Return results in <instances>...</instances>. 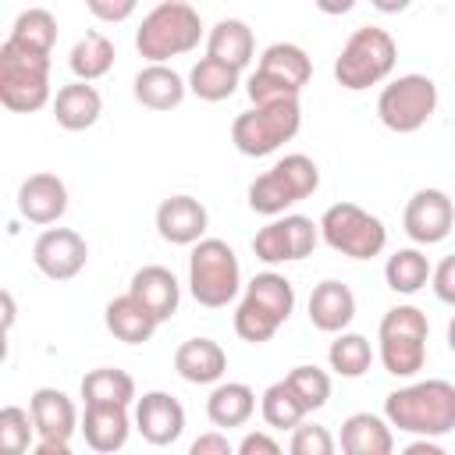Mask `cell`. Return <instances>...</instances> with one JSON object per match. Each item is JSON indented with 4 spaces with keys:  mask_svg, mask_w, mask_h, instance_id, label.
I'll use <instances>...</instances> for the list:
<instances>
[{
    "mask_svg": "<svg viewBox=\"0 0 455 455\" xmlns=\"http://www.w3.org/2000/svg\"><path fill=\"white\" fill-rule=\"evenodd\" d=\"M259 412H263V423H267L270 430H295V427L306 419L309 409L302 405V398L291 391L288 380H277V384H270V387L263 391Z\"/></svg>",
    "mask_w": 455,
    "mask_h": 455,
    "instance_id": "cell-33",
    "label": "cell"
},
{
    "mask_svg": "<svg viewBox=\"0 0 455 455\" xmlns=\"http://www.w3.org/2000/svg\"><path fill=\"white\" fill-rule=\"evenodd\" d=\"M78 430L85 434V444H89L92 451H100V455L121 451V448H124V441H128V430H132L128 405H114V402H89Z\"/></svg>",
    "mask_w": 455,
    "mask_h": 455,
    "instance_id": "cell-20",
    "label": "cell"
},
{
    "mask_svg": "<svg viewBox=\"0 0 455 455\" xmlns=\"http://www.w3.org/2000/svg\"><path fill=\"white\" fill-rule=\"evenodd\" d=\"M434 110H437V85L427 75H402L387 82L377 96V117L384 121V128L398 135L419 132L434 117Z\"/></svg>",
    "mask_w": 455,
    "mask_h": 455,
    "instance_id": "cell-12",
    "label": "cell"
},
{
    "mask_svg": "<svg viewBox=\"0 0 455 455\" xmlns=\"http://www.w3.org/2000/svg\"><path fill=\"white\" fill-rule=\"evenodd\" d=\"M174 370L188 384H217L228 370V355L213 338H188L174 352Z\"/></svg>",
    "mask_w": 455,
    "mask_h": 455,
    "instance_id": "cell-25",
    "label": "cell"
},
{
    "mask_svg": "<svg viewBox=\"0 0 455 455\" xmlns=\"http://www.w3.org/2000/svg\"><path fill=\"white\" fill-rule=\"evenodd\" d=\"M313 4H316V7L323 11V14L338 18V14H348V11H352V7L359 4V0H313Z\"/></svg>",
    "mask_w": 455,
    "mask_h": 455,
    "instance_id": "cell-44",
    "label": "cell"
},
{
    "mask_svg": "<svg viewBox=\"0 0 455 455\" xmlns=\"http://www.w3.org/2000/svg\"><path fill=\"white\" fill-rule=\"evenodd\" d=\"M430 259L419 252V249H398V252H391L387 256V263H384V281H387V288L391 291H398V295H416L427 281H430Z\"/></svg>",
    "mask_w": 455,
    "mask_h": 455,
    "instance_id": "cell-32",
    "label": "cell"
},
{
    "mask_svg": "<svg viewBox=\"0 0 455 455\" xmlns=\"http://www.w3.org/2000/svg\"><path fill=\"white\" fill-rule=\"evenodd\" d=\"M242 288V267L228 242L220 238H199L188 256V291L199 306L220 309L228 306Z\"/></svg>",
    "mask_w": 455,
    "mask_h": 455,
    "instance_id": "cell-8",
    "label": "cell"
},
{
    "mask_svg": "<svg viewBox=\"0 0 455 455\" xmlns=\"http://www.w3.org/2000/svg\"><path fill=\"white\" fill-rule=\"evenodd\" d=\"M68 210V185L57 174H28L18 188V213L28 224H57Z\"/></svg>",
    "mask_w": 455,
    "mask_h": 455,
    "instance_id": "cell-18",
    "label": "cell"
},
{
    "mask_svg": "<svg viewBox=\"0 0 455 455\" xmlns=\"http://www.w3.org/2000/svg\"><path fill=\"white\" fill-rule=\"evenodd\" d=\"M352 316H355V295H352L348 284L327 277V281H320L313 288V295H309V323L316 331L338 334V331H345L352 323Z\"/></svg>",
    "mask_w": 455,
    "mask_h": 455,
    "instance_id": "cell-21",
    "label": "cell"
},
{
    "mask_svg": "<svg viewBox=\"0 0 455 455\" xmlns=\"http://www.w3.org/2000/svg\"><path fill=\"white\" fill-rule=\"evenodd\" d=\"M430 281H434V295L444 306H455V252L437 263V270L430 274Z\"/></svg>",
    "mask_w": 455,
    "mask_h": 455,
    "instance_id": "cell-41",
    "label": "cell"
},
{
    "mask_svg": "<svg viewBox=\"0 0 455 455\" xmlns=\"http://www.w3.org/2000/svg\"><path fill=\"white\" fill-rule=\"evenodd\" d=\"M32 263L50 281H71L89 263V245L71 228H46L32 245Z\"/></svg>",
    "mask_w": 455,
    "mask_h": 455,
    "instance_id": "cell-15",
    "label": "cell"
},
{
    "mask_svg": "<svg viewBox=\"0 0 455 455\" xmlns=\"http://www.w3.org/2000/svg\"><path fill=\"white\" fill-rule=\"evenodd\" d=\"M11 43L18 46H28L36 53H53V43H57V18L46 11V7H28L14 18L11 25Z\"/></svg>",
    "mask_w": 455,
    "mask_h": 455,
    "instance_id": "cell-34",
    "label": "cell"
},
{
    "mask_svg": "<svg viewBox=\"0 0 455 455\" xmlns=\"http://www.w3.org/2000/svg\"><path fill=\"white\" fill-rule=\"evenodd\" d=\"M448 348L455 352V316H451V323H448Z\"/></svg>",
    "mask_w": 455,
    "mask_h": 455,
    "instance_id": "cell-48",
    "label": "cell"
},
{
    "mask_svg": "<svg viewBox=\"0 0 455 455\" xmlns=\"http://www.w3.org/2000/svg\"><path fill=\"white\" fill-rule=\"evenodd\" d=\"M309 78H313V60L306 57L302 46H295V43H270L259 53L256 71L249 75L245 92H249L252 103L288 100V96H299Z\"/></svg>",
    "mask_w": 455,
    "mask_h": 455,
    "instance_id": "cell-11",
    "label": "cell"
},
{
    "mask_svg": "<svg viewBox=\"0 0 455 455\" xmlns=\"http://www.w3.org/2000/svg\"><path fill=\"white\" fill-rule=\"evenodd\" d=\"M316 238H320V224H313L302 213H284L256 231L252 252L263 263H295L316 249Z\"/></svg>",
    "mask_w": 455,
    "mask_h": 455,
    "instance_id": "cell-14",
    "label": "cell"
},
{
    "mask_svg": "<svg viewBox=\"0 0 455 455\" xmlns=\"http://www.w3.org/2000/svg\"><path fill=\"white\" fill-rule=\"evenodd\" d=\"M252 50H256L252 28H249L242 18H220V21L210 28V36H206V53L217 57V60L235 64L238 71L252 60Z\"/></svg>",
    "mask_w": 455,
    "mask_h": 455,
    "instance_id": "cell-29",
    "label": "cell"
},
{
    "mask_svg": "<svg viewBox=\"0 0 455 455\" xmlns=\"http://www.w3.org/2000/svg\"><path fill=\"white\" fill-rule=\"evenodd\" d=\"M0 448L11 451V455H25L28 448H36L32 409H21V405H4L0 409Z\"/></svg>",
    "mask_w": 455,
    "mask_h": 455,
    "instance_id": "cell-37",
    "label": "cell"
},
{
    "mask_svg": "<svg viewBox=\"0 0 455 455\" xmlns=\"http://www.w3.org/2000/svg\"><path fill=\"white\" fill-rule=\"evenodd\" d=\"M128 291H132L135 299H142V302L153 309V316H156L160 323L171 320V316L178 313V302H181V284H178V277H174L167 267H160V263H149V267L135 270Z\"/></svg>",
    "mask_w": 455,
    "mask_h": 455,
    "instance_id": "cell-24",
    "label": "cell"
},
{
    "mask_svg": "<svg viewBox=\"0 0 455 455\" xmlns=\"http://www.w3.org/2000/svg\"><path fill=\"white\" fill-rule=\"evenodd\" d=\"M103 114V96L96 92V85L75 78L71 85H60L53 96V121L64 132H85L100 121Z\"/></svg>",
    "mask_w": 455,
    "mask_h": 455,
    "instance_id": "cell-23",
    "label": "cell"
},
{
    "mask_svg": "<svg viewBox=\"0 0 455 455\" xmlns=\"http://www.w3.org/2000/svg\"><path fill=\"white\" fill-rule=\"evenodd\" d=\"M338 444L345 455H391V448H395L391 423L373 412H352L341 423Z\"/></svg>",
    "mask_w": 455,
    "mask_h": 455,
    "instance_id": "cell-27",
    "label": "cell"
},
{
    "mask_svg": "<svg viewBox=\"0 0 455 455\" xmlns=\"http://www.w3.org/2000/svg\"><path fill=\"white\" fill-rule=\"evenodd\" d=\"M89 14L107 21V25H117V21H128L139 7V0H85Z\"/></svg>",
    "mask_w": 455,
    "mask_h": 455,
    "instance_id": "cell-40",
    "label": "cell"
},
{
    "mask_svg": "<svg viewBox=\"0 0 455 455\" xmlns=\"http://www.w3.org/2000/svg\"><path fill=\"white\" fill-rule=\"evenodd\" d=\"M427 313L416 306H395L384 313L377 327L380 341V363L391 377H416L427 363Z\"/></svg>",
    "mask_w": 455,
    "mask_h": 455,
    "instance_id": "cell-9",
    "label": "cell"
},
{
    "mask_svg": "<svg viewBox=\"0 0 455 455\" xmlns=\"http://www.w3.org/2000/svg\"><path fill=\"white\" fill-rule=\"evenodd\" d=\"M320 235L323 242L352 259H373L387 245V228L377 213L355 206V203H334L320 217Z\"/></svg>",
    "mask_w": 455,
    "mask_h": 455,
    "instance_id": "cell-10",
    "label": "cell"
},
{
    "mask_svg": "<svg viewBox=\"0 0 455 455\" xmlns=\"http://www.w3.org/2000/svg\"><path fill=\"white\" fill-rule=\"evenodd\" d=\"M419 451H427V455H441V444H437L434 437H419V441L409 444V455H419Z\"/></svg>",
    "mask_w": 455,
    "mask_h": 455,
    "instance_id": "cell-45",
    "label": "cell"
},
{
    "mask_svg": "<svg viewBox=\"0 0 455 455\" xmlns=\"http://www.w3.org/2000/svg\"><path fill=\"white\" fill-rule=\"evenodd\" d=\"M206 206L192 196H171L156 206V231L171 245H196L206 235Z\"/></svg>",
    "mask_w": 455,
    "mask_h": 455,
    "instance_id": "cell-19",
    "label": "cell"
},
{
    "mask_svg": "<svg viewBox=\"0 0 455 455\" xmlns=\"http://www.w3.org/2000/svg\"><path fill=\"white\" fill-rule=\"evenodd\" d=\"M103 320H107V331H110L117 341H124V345H142V341H149V338L156 334V327H160V320L153 316V309H149L142 299H135L132 291L110 299Z\"/></svg>",
    "mask_w": 455,
    "mask_h": 455,
    "instance_id": "cell-22",
    "label": "cell"
},
{
    "mask_svg": "<svg viewBox=\"0 0 455 455\" xmlns=\"http://www.w3.org/2000/svg\"><path fill=\"white\" fill-rule=\"evenodd\" d=\"M0 103L14 114H32L50 103V53H36L4 39L0 46Z\"/></svg>",
    "mask_w": 455,
    "mask_h": 455,
    "instance_id": "cell-6",
    "label": "cell"
},
{
    "mask_svg": "<svg viewBox=\"0 0 455 455\" xmlns=\"http://www.w3.org/2000/svg\"><path fill=\"white\" fill-rule=\"evenodd\" d=\"M199 39H203L199 11L188 0H164L142 18V25L135 32V50L149 64H164L171 57L196 50Z\"/></svg>",
    "mask_w": 455,
    "mask_h": 455,
    "instance_id": "cell-3",
    "label": "cell"
},
{
    "mask_svg": "<svg viewBox=\"0 0 455 455\" xmlns=\"http://www.w3.org/2000/svg\"><path fill=\"white\" fill-rule=\"evenodd\" d=\"M288 448H291V455H331L334 451V437L320 423H299L291 430V444Z\"/></svg>",
    "mask_w": 455,
    "mask_h": 455,
    "instance_id": "cell-39",
    "label": "cell"
},
{
    "mask_svg": "<svg viewBox=\"0 0 455 455\" xmlns=\"http://www.w3.org/2000/svg\"><path fill=\"white\" fill-rule=\"evenodd\" d=\"M188 451H192V455H231V441H228L224 434H217V430H210V434H203V437H196Z\"/></svg>",
    "mask_w": 455,
    "mask_h": 455,
    "instance_id": "cell-43",
    "label": "cell"
},
{
    "mask_svg": "<svg viewBox=\"0 0 455 455\" xmlns=\"http://www.w3.org/2000/svg\"><path fill=\"white\" fill-rule=\"evenodd\" d=\"M327 363H331V370H334L338 377L355 380V377H363V373L370 370L373 348H370V341H366L363 334H345V331H338V338H334L331 348H327Z\"/></svg>",
    "mask_w": 455,
    "mask_h": 455,
    "instance_id": "cell-36",
    "label": "cell"
},
{
    "mask_svg": "<svg viewBox=\"0 0 455 455\" xmlns=\"http://www.w3.org/2000/svg\"><path fill=\"white\" fill-rule=\"evenodd\" d=\"M391 427L416 437H444L455 430V387L448 380H416L384 398Z\"/></svg>",
    "mask_w": 455,
    "mask_h": 455,
    "instance_id": "cell-1",
    "label": "cell"
},
{
    "mask_svg": "<svg viewBox=\"0 0 455 455\" xmlns=\"http://www.w3.org/2000/svg\"><path fill=\"white\" fill-rule=\"evenodd\" d=\"M114 43L103 36V32H85L75 46H71V53H68V68H71V75L75 78H82V82H96V78H103L110 68H114Z\"/></svg>",
    "mask_w": 455,
    "mask_h": 455,
    "instance_id": "cell-31",
    "label": "cell"
},
{
    "mask_svg": "<svg viewBox=\"0 0 455 455\" xmlns=\"http://www.w3.org/2000/svg\"><path fill=\"white\" fill-rule=\"evenodd\" d=\"M395 60H398V46H395L391 32H384L377 25H363L345 39V46L334 60V78L341 89L359 92V89L380 85L395 71Z\"/></svg>",
    "mask_w": 455,
    "mask_h": 455,
    "instance_id": "cell-5",
    "label": "cell"
},
{
    "mask_svg": "<svg viewBox=\"0 0 455 455\" xmlns=\"http://www.w3.org/2000/svg\"><path fill=\"white\" fill-rule=\"evenodd\" d=\"M284 380L291 384V391L302 398V405H306L309 412H313V409H323L327 398H331V377H327L320 366H295Z\"/></svg>",
    "mask_w": 455,
    "mask_h": 455,
    "instance_id": "cell-38",
    "label": "cell"
},
{
    "mask_svg": "<svg viewBox=\"0 0 455 455\" xmlns=\"http://www.w3.org/2000/svg\"><path fill=\"white\" fill-rule=\"evenodd\" d=\"M302 128V107L299 96L288 100H270V103H252L242 110L231 124V142L242 156H270L284 142H291Z\"/></svg>",
    "mask_w": 455,
    "mask_h": 455,
    "instance_id": "cell-4",
    "label": "cell"
},
{
    "mask_svg": "<svg viewBox=\"0 0 455 455\" xmlns=\"http://www.w3.org/2000/svg\"><path fill=\"white\" fill-rule=\"evenodd\" d=\"M82 398L85 405L89 402H114V405H132L135 398V380L117 370V366H100V370H89L82 377Z\"/></svg>",
    "mask_w": 455,
    "mask_h": 455,
    "instance_id": "cell-35",
    "label": "cell"
},
{
    "mask_svg": "<svg viewBox=\"0 0 455 455\" xmlns=\"http://www.w3.org/2000/svg\"><path fill=\"white\" fill-rule=\"evenodd\" d=\"M135 430L142 434V441H149L153 448H167L181 437L185 430V409L174 395L167 391H146L135 405Z\"/></svg>",
    "mask_w": 455,
    "mask_h": 455,
    "instance_id": "cell-17",
    "label": "cell"
},
{
    "mask_svg": "<svg viewBox=\"0 0 455 455\" xmlns=\"http://www.w3.org/2000/svg\"><path fill=\"white\" fill-rule=\"evenodd\" d=\"M238 68L228 64V60H217V57H199V64H192L188 71V92L206 100V103H220L228 100L235 89H238Z\"/></svg>",
    "mask_w": 455,
    "mask_h": 455,
    "instance_id": "cell-30",
    "label": "cell"
},
{
    "mask_svg": "<svg viewBox=\"0 0 455 455\" xmlns=\"http://www.w3.org/2000/svg\"><path fill=\"white\" fill-rule=\"evenodd\" d=\"M238 451H242V455H277L281 444H277L270 434H259V430H256V434H245V437L238 441Z\"/></svg>",
    "mask_w": 455,
    "mask_h": 455,
    "instance_id": "cell-42",
    "label": "cell"
},
{
    "mask_svg": "<svg viewBox=\"0 0 455 455\" xmlns=\"http://www.w3.org/2000/svg\"><path fill=\"white\" fill-rule=\"evenodd\" d=\"M36 419V451L39 455H68L71 434L78 430L75 402L60 387H36L28 398Z\"/></svg>",
    "mask_w": 455,
    "mask_h": 455,
    "instance_id": "cell-13",
    "label": "cell"
},
{
    "mask_svg": "<svg viewBox=\"0 0 455 455\" xmlns=\"http://www.w3.org/2000/svg\"><path fill=\"white\" fill-rule=\"evenodd\" d=\"M132 92H135V100H139L146 110H174V107L185 100L188 85H185V78H181L174 68H167V64H146V68L135 75Z\"/></svg>",
    "mask_w": 455,
    "mask_h": 455,
    "instance_id": "cell-26",
    "label": "cell"
},
{
    "mask_svg": "<svg viewBox=\"0 0 455 455\" xmlns=\"http://www.w3.org/2000/svg\"><path fill=\"white\" fill-rule=\"evenodd\" d=\"M252 412H256V395L242 380L217 384L206 398V416L213 427H245L252 419Z\"/></svg>",
    "mask_w": 455,
    "mask_h": 455,
    "instance_id": "cell-28",
    "label": "cell"
},
{
    "mask_svg": "<svg viewBox=\"0 0 455 455\" xmlns=\"http://www.w3.org/2000/svg\"><path fill=\"white\" fill-rule=\"evenodd\" d=\"M316 185H320V167L306 153H288L249 185V206L252 213L281 217L288 206L313 196Z\"/></svg>",
    "mask_w": 455,
    "mask_h": 455,
    "instance_id": "cell-7",
    "label": "cell"
},
{
    "mask_svg": "<svg viewBox=\"0 0 455 455\" xmlns=\"http://www.w3.org/2000/svg\"><path fill=\"white\" fill-rule=\"evenodd\" d=\"M295 309V288L284 274H256L245 284V295L235 309V334L249 345H263L277 334V327Z\"/></svg>",
    "mask_w": 455,
    "mask_h": 455,
    "instance_id": "cell-2",
    "label": "cell"
},
{
    "mask_svg": "<svg viewBox=\"0 0 455 455\" xmlns=\"http://www.w3.org/2000/svg\"><path fill=\"white\" fill-rule=\"evenodd\" d=\"M370 4H373L380 14H402V11H405L412 0H370Z\"/></svg>",
    "mask_w": 455,
    "mask_h": 455,
    "instance_id": "cell-46",
    "label": "cell"
},
{
    "mask_svg": "<svg viewBox=\"0 0 455 455\" xmlns=\"http://www.w3.org/2000/svg\"><path fill=\"white\" fill-rule=\"evenodd\" d=\"M11 323H14V299L11 291H4V331H11Z\"/></svg>",
    "mask_w": 455,
    "mask_h": 455,
    "instance_id": "cell-47",
    "label": "cell"
},
{
    "mask_svg": "<svg viewBox=\"0 0 455 455\" xmlns=\"http://www.w3.org/2000/svg\"><path fill=\"white\" fill-rule=\"evenodd\" d=\"M455 224V206L441 188H419L412 192V199L405 203L402 213V228L416 245H437L451 235Z\"/></svg>",
    "mask_w": 455,
    "mask_h": 455,
    "instance_id": "cell-16",
    "label": "cell"
}]
</instances>
